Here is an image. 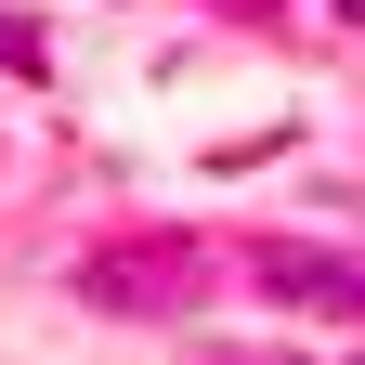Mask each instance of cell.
I'll return each instance as SVG.
<instances>
[{
  "instance_id": "6da1fadb",
  "label": "cell",
  "mask_w": 365,
  "mask_h": 365,
  "mask_svg": "<svg viewBox=\"0 0 365 365\" xmlns=\"http://www.w3.org/2000/svg\"><path fill=\"white\" fill-rule=\"evenodd\" d=\"M196 287V248H118V261H78V300H105V313H157Z\"/></svg>"
},
{
  "instance_id": "7a4b0ae2",
  "label": "cell",
  "mask_w": 365,
  "mask_h": 365,
  "mask_svg": "<svg viewBox=\"0 0 365 365\" xmlns=\"http://www.w3.org/2000/svg\"><path fill=\"white\" fill-rule=\"evenodd\" d=\"M261 287H274V300H327V313H365V261H327V248H261Z\"/></svg>"
},
{
  "instance_id": "3957f363",
  "label": "cell",
  "mask_w": 365,
  "mask_h": 365,
  "mask_svg": "<svg viewBox=\"0 0 365 365\" xmlns=\"http://www.w3.org/2000/svg\"><path fill=\"white\" fill-rule=\"evenodd\" d=\"M235 365H300V352H235Z\"/></svg>"
},
{
  "instance_id": "277c9868",
  "label": "cell",
  "mask_w": 365,
  "mask_h": 365,
  "mask_svg": "<svg viewBox=\"0 0 365 365\" xmlns=\"http://www.w3.org/2000/svg\"><path fill=\"white\" fill-rule=\"evenodd\" d=\"M352 26H365V0H352Z\"/></svg>"
}]
</instances>
